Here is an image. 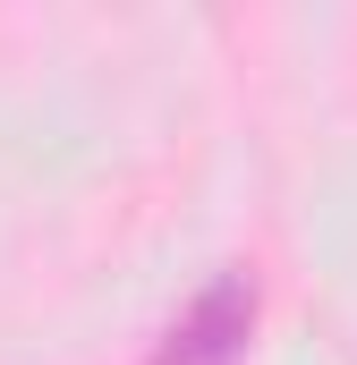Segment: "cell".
I'll return each mask as SVG.
<instances>
[{
  "label": "cell",
  "instance_id": "6da1fadb",
  "mask_svg": "<svg viewBox=\"0 0 357 365\" xmlns=\"http://www.w3.org/2000/svg\"><path fill=\"white\" fill-rule=\"evenodd\" d=\"M256 314H264L256 272H213L196 297H187V306H178V323L162 331L154 365H247Z\"/></svg>",
  "mask_w": 357,
  "mask_h": 365
}]
</instances>
